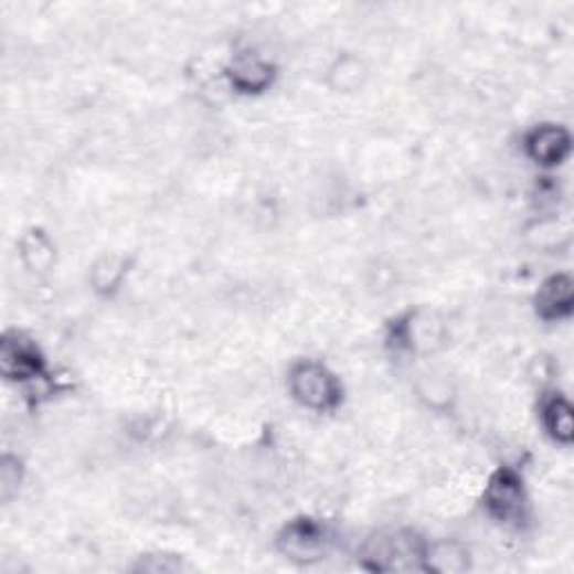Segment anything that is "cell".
<instances>
[{
	"label": "cell",
	"instance_id": "obj_1",
	"mask_svg": "<svg viewBox=\"0 0 574 574\" xmlns=\"http://www.w3.org/2000/svg\"><path fill=\"white\" fill-rule=\"evenodd\" d=\"M424 541L411 532H380L371 536L362 548V559L366 567L378 572L393 570H422Z\"/></svg>",
	"mask_w": 574,
	"mask_h": 574
},
{
	"label": "cell",
	"instance_id": "obj_2",
	"mask_svg": "<svg viewBox=\"0 0 574 574\" xmlns=\"http://www.w3.org/2000/svg\"><path fill=\"white\" fill-rule=\"evenodd\" d=\"M290 393L293 397L310 411H330L341 400L339 380L319 362L304 359L290 369Z\"/></svg>",
	"mask_w": 574,
	"mask_h": 574
},
{
	"label": "cell",
	"instance_id": "obj_3",
	"mask_svg": "<svg viewBox=\"0 0 574 574\" xmlns=\"http://www.w3.org/2000/svg\"><path fill=\"white\" fill-rule=\"evenodd\" d=\"M525 506L528 498L523 482L514 471L500 469L496 476H491L485 489V508L491 519L506 525L521 523L525 519Z\"/></svg>",
	"mask_w": 574,
	"mask_h": 574
},
{
	"label": "cell",
	"instance_id": "obj_4",
	"mask_svg": "<svg viewBox=\"0 0 574 574\" xmlns=\"http://www.w3.org/2000/svg\"><path fill=\"white\" fill-rule=\"evenodd\" d=\"M278 550L293 561L315 563L323 559L328 550V534L317 521L299 519L285 525L278 536Z\"/></svg>",
	"mask_w": 574,
	"mask_h": 574
},
{
	"label": "cell",
	"instance_id": "obj_5",
	"mask_svg": "<svg viewBox=\"0 0 574 574\" xmlns=\"http://www.w3.org/2000/svg\"><path fill=\"white\" fill-rule=\"evenodd\" d=\"M0 371L8 380L30 382L41 378L43 357L32 339L21 332H8L0 343Z\"/></svg>",
	"mask_w": 574,
	"mask_h": 574
},
{
	"label": "cell",
	"instance_id": "obj_6",
	"mask_svg": "<svg viewBox=\"0 0 574 574\" xmlns=\"http://www.w3.org/2000/svg\"><path fill=\"white\" fill-rule=\"evenodd\" d=\"M225 77H227V84L232 91H236L241 95H261V93L269 91L276 72H274V65L265 56H261L252 50H245V52H238L232 56V61L225 67Z\"/></svg>",
	"mask_w": 574,
	"mask_h": 574
},
{
	"label": "cell",
	"instance_id": "obj_7",
	"mask_svg": "<svg viewBox=\"0 0 574 574\" xmlns=\"http://www.w3.org/2000/svg\"><path fill=\"white\" fill-rule=\"evenodd\" d=\"M572 137L559 124H541L525 137V153L528 158L545 169L559 167L570 156Z\"/></svg>",
	"mask_w": 574,
	"mask_h": 574
},
{
	"label": "cell",
	"instance_id": "obj_8",
	"mask_svg": "<svg viewBox=\"0 0 574 574\" xmlns=\"http://www.w3.org/2000/svg\"><path fill=\"white\" fill-rule=\"evenodd\" d=\"M574 304V283L570 274H554L545 278L534 297L536 315L543 321H561L570 317Z\"/></svg>",
	"mask_w": 574,
	"mask_h": 574
},
{
	"label": "cell",
	"instance_id": "obj_9",
	"mask_svg": "<svg viewBox=\"0 0 574 574\" xmlns=\"http://www.w3.org/2000/svg\"><path fill=\"white\" fill-rule=\"evenodd\" d=\"M422 570L436 574H460L467 572L471 565L469 548L454 539L440 541H424L422 550Z\"/></svg>",
	"mask_w": 574,
	"mask_h": 574
},
{
	"label": "cell",
	"instance_id": "obj_10",
	"mask_svg": "<svg viewBox=\"0 0 574 574\" xmlns=\"http://www.w3.org/2000/svg\"><path fill=\"white\" fill-rule=\"evenodd\" d=\"M402 343L415 352H431L443 343L445 326L431 312H415L402 326Z\"/></svg>",
	"mask_w": 574,
	"mask_h": 574
},
{
	"label": "cell",
	"instance_id": "obj_11",
	"mask_svg": "<svg viewBox=\"0 0 574 574\" xmlns=\"http://www.w3.org/2000/svg\"><path fill=\"white\" fill-rule=\"evenodd\" d=\"M541 422L545 434L556 443L567 447L574 438V417H572V404L565 395L552 393L541 404Z\"/></svg>",
	"mask_w": 574,
	"mask_h": 574
},
{
	"label": "cell",
	"instance_id": "obj_12",
	"mask_svg": "<svg viewBox=\"0 0 574 574\" xmlns=\"http://www.w3.org/2000/svg\"><path fill=\"white\" fill-rule=\"evenodd\" d=\"M126 276H128V258L119 254H104L93 263L88 280L97 295L113 297L115 293H119Z\"/></svg>",
	"mask_w": 574,
	"mask_h": 574
},
{
	"label": "cell",
	"instance_id": "obj_13",
	"mask_svg": "<svg viewBox=\"0 0 574 574\" xmlns=\"http://www.w3.org/2000/svg\"><path fill=\"white\" fill-rule=\"evenodd\" d=\"M369 79V67L364 59L343 54L328 67V84L337 93H357Z\"/></svg>",
	"mask_w": 574,
	"mask_h": 574
},
{
	"label": "cell",
	"instance_id": "obj_14",
	"mask_svg": "<svg viewBox=\"0 0 574 574\" xmlns=\"http://www.w3.org/2000/svg\"><path fill=\"white\" fill-rule=\"evenodd\" d=\"M21 258L30 272L47 274L56 258L54 245L50 243V238L43 232L32 230L21 238Z\"/></svg>",
	"mask_w": 574,
	"mask_h": 574
},
{
	"label": "cell",
	"instance_id": "obj_15",
	"mask_svg": "<svg viewBox=\"0 0 574 574\" xmlns=\"http://www.w3.org/2000/svg\"><path fill=\"white\" fill-rule=\"evenodd\" d=\"M417 393H419L422 402H426L428 406H434V408H445L454 400L451 382L447 378H440V375H434V373H428L419 380Z\"/></svg>",
	"mask_w": 574,
	"mask_h": 574
}]
</instances>
